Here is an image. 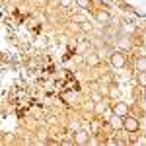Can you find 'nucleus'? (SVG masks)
I'll list each match as a JSON object with an SVG mask.
<instances>
[{
  "mask_svg": "<svg viewBox=\"0 0 146 146\" xmlns=\"http://www.w3.org/2000/svg\"><path fill=\"white\" fill-rule=\"evenodd\" d=\"M98 20H100V22H107V20H109V14L103 12V10H100L98 12Z\"/></svg>",
  "mask_w": 146,
  "mask_h": 146,
  "instance_id": "obj_7",
  "label": "nucleus"
},
{
  "mask_svg": "<svg viewBox=\"0 0 146 146\" xmlns=\"http://www.w3.org/2000/svg\"><path fill=\"white\" fill-rule=\"evenodd\" d=\"M135 66H136V70H138V72H144V70H146V56H140V58H136Z\"/></svg>",
  "mask_w": 146,
  "mask_h": 146,
  "instance_id": "obj_4",
  "label": "nucleus"
},
{
  "mask_svg": "<svg viewBox=\"0 0 146 146\" xmlns=\"http://www.w3.org/2000/svg\"><path fill=\"white\" fill-rule=\"evenodd\" d=\"M138 127H140V123H138L136 117H131V115H125V117H123V129H125V131H129V133H136Z\"/></svg>",
  "mask_w": 146,
  "mask_h": 146,
  "instance_id": "obj_1",
  "label": "nucleus"
},
{
  "mask_svg": "<svg viewBox=\"0 0 146 146\" xmlns=\"http://www.w3.org/2000/svg\"><path fill=\"white\" fill-rule=\"evenodd\" d=\"M76 4H78L80 8H84V10L90 8V0H76Z\"/></svg>",
  "mask_w": 146,
  "mask_h": 146,
  "instance_id": "obj_9",
  "label": "nucleus"
},
{
  "mask_svg": "<svg viewBox=\"0 0 146 146\" xmlns=\"http://www.w3.org/2000/svg\"><path fill=\"white\" fill-rule=\"evenodd\" d=\"M138 84L140 86H146V70L144 72H138Z\"/></svg>",
  "mask_w": 146,
  "mask_h": 146,
  "instance_id": "obj_8",
  "label": "nucleus"
},
{
  "mask_svg": "<svg viewBox=\"0 0 146 146\" xmlns=\"http://www.w3.org/2000/svg\"><path fill=\"white\" fill-rule=\"evenodd\" d=\"M111 127H113V129H121V127H123V117H119V115H113Z\"/></svg>",
  "mask_w": 146,
  "mask_h": 146,
  "instance_id": "obj_5",
  "label": "nucleus"
},
{
  "mask_svg": "<svg viewBox=\"0 0 146 146\" xmlns=\"http://www.w3.org/2000/svg\"><path fill=\"white\" fill-rule=\"evenodd\" d=\"M113 115H119V117L129 115V105H127V103H123V101L113 103Z\"/></svg>",
  "mask_w": 146,
  "mask_h": 146,
  "instance_id": "obj_3",
  "label": "nucleus"
},
{
  "mask_svg": "<svg viewBox=\"0 0 146 146\" xmlns=\"http://www.w3.org/2000/svg\"><path fill=\"white\" fill-rule=\"evenodd\" d=\"M144 101H146V90H144Z\"/></svg>",
  "mask_w": 146,
  "mask_h": 146,
  "instance_id": "obj_10",
  "label": "nucleus"
},
{
  "mask_svg": "<svg viewBox=\"0 0 146 146\" xmlns=\"http://www.w3.org/2000/svg\"><path fill=\"white\" fill-rule=\"evenodd\" d=\"M125 62H127V56H125L123 53H119V51H117V53H113V55H111V64L115 68H123Z\"/></svg>",
  "mask_w": 146,
  "mask_h": 146,
  "instance_id": "obj_2",
  "label": "nucleus"
},
{
  "mask_svg": "<svg viewBox=\"0 0 146 146\" xmlns=\"http://www.w3.org/2000/svg\"><path fill=\"white\" fill-rule=\"evenodd\" d=\"M76 142H78V144H86V142H88V133H84V131L76 133Z\"/></svg>",
  "mask_w": 146,
  "mask_h": 146,
  "instance_id": "obj_6",
  "label": "nucleus"
}]
</instances>
